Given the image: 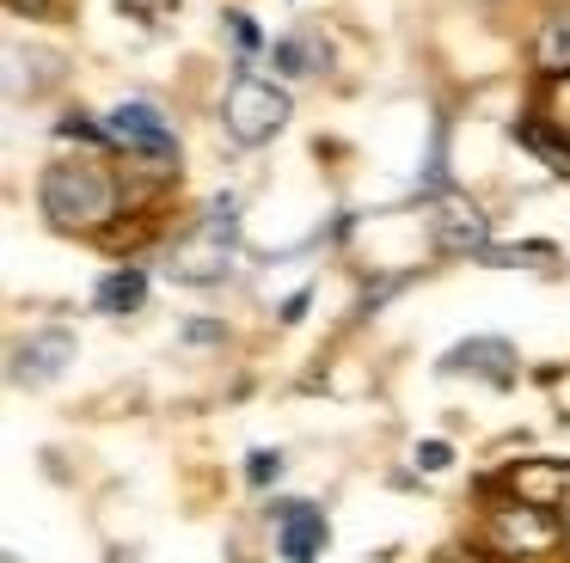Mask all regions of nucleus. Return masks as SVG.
Returning a JSON list of instances; mask_svg holds the SVG:
<instances>
[{"instance_id":"obj_10","label":"nucleus","mask_w":570,"mask_h":563,"mask_svg":"<svg viewBox=\"0 0 570 563\" xmlns=\"http://www.w3.org/2000/svg\"><path fill=\"white\" fill-rule=\"evenodd\" d=\"M276 61H283V73H295V80H320V73L332 68V49H325L313 31H295V37L276 43Z\"/></svg>"},{"instance_id":"obj_8","label":"nucleus","mask_w":570,"mask_h":563,"mask_svg":"<svg viewBox=\"0 0 570 563\" xmlns=\"http://www.w3.org/2000/svg\"><path fill=\"white\" fill-rule=\"evenodd\" d=\"M325 551V514L313 502H295L283 508V557L288 563H313Z\"/></svg>"},{"instance_id":"obj_3","label":"nucleus","mask_w":570,"mask_h":563,"mask_svg":"<svg viewBox=\"0 0 570 563\" xmlns=\"http://www.w3.org/2000/svg\"><path fill=\"white\" fill-rule=\"evenodd\" d=\"M552 521L540 514V502H503V508L491 514V545L509 551V557H540L546 545H552Z\"/></svg>"},{"instance_id":"obj_2","label":"nucleus","mask_w":570,"mask_h":563,"mask_svg":"<svg viewBox=\"0 0 570 563\" xmlns=\"http://www.w3.org/2000/svg\"><path fill=\"white\" fill-rule=\"evenodd\" d=\"M222 122H227V135H234V141L264 147V141H271V135L288 122V98L276 92L271 80H252V73H239V80L227 86V98H222Z\"/></svg>"},{"instance_id":"obj_16","label":"nucleus","mask_w":570,"mask_h":563,"mask_svg":"<svg viewBox=\"0 0 570 563\" xmlns=\"http://www.w3.org/2000/svg\"><path fill=\"white\" fill-rule=\"evenodd\" d=\"M448 465H454V447H448V441H423L417 447V472H448Z\"/></svg>"},{"instance_id":"obj_18","label":"nucleus","mask_w":570,"mask_h":563,"mask_svg":"<svg viewBox=\"0 0 570 563\" xmlns=\"http://www.w3.org/2000/svg\"><path fill=\"white\" fill-rule=\"evenodd\" d=\"M13 12H26V19H56V12L68 7V0H7Z\"/></svg>"},{"instance_id":"obj_15","label":"nucleus","mask_w":570,"mask_h":563,"mask_svg":"<svg viewBox=\"0 0 570 563\" xmlns=\"http://www.w3.org/2000/svg\"><path fill=\"white\" fill-rule=\"evenodd\" d=\"M546 122L558 135H570V73H552V92H546Z\"/></svg>"},{"instance_id":"obj_12","label":"nucleus","mask_w":570,"mask_h":563,"mask_svg":"<svg viewBox=\"0 0 570 563\" xmlns=\"http://www.w3.org/2000/svg\"><path fill=\"white\" fill-rule=\"evenodd\" d=\"M141 300H148V276L141 269H111L99 282V313H136Z\"/></svg>"},{"instance_id":"obj_6","label":"nucleus","mask_w":570,"mask_h":563,"mask_svg":"<svg viewBox=\"0 0 570 563\" xmlns=\"http://www.w3.org/2000/svg\"><path fill=\"white\" fill-rule=\"evenodd\" d=\"M448 374H472V379H497V386H509L515 379V349H509L503 337H466L454 343V349L442 355Z\"/></svg>"},{"instance_id":"obj_1","label":"nucleus","mask_w":570,"mask_h":563,"mask_svg":"<svg viewBox=\"0 0 570 563\" xmlns=\"http://www.w3.org/2000/svg\"><path fill=\"white\" fill-rule=\"evenodd\" d=\"M43 215L68 233L105 227L117 215V178L99 159H62V166L43 171Z\"/></svg>"},{"instance_id":"obj_13","label":"nucleus","mask_w":570,"mask_h":563,"mask_svg":"<svg viewBox=\"0 0 570 563\" xmlns=\"http://www.w3.org/2000/svg\"><path fill=\"white\" fill-rule=\"evenodd\" d=\"M552 257H558L552 245H484L479 264H491V269H546Z\"/></svg>"},{"instance_id":"obj_17","label":"nucleus","mask_w":570,"mask_h":563,"mask_svg":"<svg viewBox=\"0 0 570 563\" xmlns=\"http://www.w3.org/2000/svg\"><path fill=\"white\" fill-rule=\"evenodd\" d=\"M227 37H234V43L246 49V56H252V49H258V24H252L246 12H227Z\"/></svg>"},{"instance_id":"obj_11","label":"nucleus","mask_w":570,"mask_h":563,"mask_svg":"<svg viewBox=\"0 0 570 563\" xmlns=\"http://www.w3.org/2000/svg\"><path fill=\"white\" fill-rule=\"evenodd\" d=\"M533 68L540 73H570V7H558L533 37Z\"/></svg>"},{"instance_id":"obj_7","label":"nucleus","mask_w":570,"mask_h":563,"mask_svg":"<svg viewBox=\"0 0 570 563\" xmlns=\"http://www.w3.org/2000/svg\"><path fill=\"white\" fill-rule=\"evenodd\" d=\"M430 227H435V239H442L448 251H484V245H491L484 215L466 203V196H442V203L430 208Z\"/></svg>"},{"instance_id":"obj_19","label":"nucleus","mask_w":570,"mask_h":563,"mask_svg":"<svg viewBox=\"0 0 570 563\" xmlns=\"http://www.w3.org/2000/svg\"><path fill=\"white\" fill-rule=\"evenodd\" d=\"M276 465H283L276 453H258V460L246 465V472H252V484H271V477H276Z\"/></svg>"},{"instance_id":"obj_4","label":"nucleus","mask_w":570,"mask_h":563,"mask_svg":"<svg viewBox=\"0 0 570 563\" xmlns=\"http://www.w3.org/2000/svg\"><path fill=\"white\" fill-rule=\"evenodd\" d=\"M68 362H75V330H31L26 343L13 349V379L19 386H50V379L68 374Z\"/></svg>"},{"instance_id":"obj_9","label":"nucleus","mask_w":570,"mask_h":563,"mask_svg":"<svg viewBox=\"0 0 570 563\" xmlns=\"http://www.w3.org/2000/svg\"><path fill=\"white\" fill-rule=\"evenodd\" d=\"M509 490H515L521 502L558 508V502H570V465H515V472H509Z\"/></svg>"},{"instance_id":"obj_5","label":"nucleus","mask_w":570,"mask_h":563,"mask_svg":"<svg viewBox=\"0 0 570 563\" xmlns=\"http://www.w3.org/2000/svg\"><path fill=\"white\" fill-rule=\"evenodd\" d=\"M105 135H111L117 147H136V154H154V159H173L178 154L173 129L160 122V110H154V105H117L111 117H105Z\"/></svg>"},{"instance_id":"obj_14","label":"nucleus","mask_w":570,"mask_h":563,"mask_svg":"<svg viewBox=\"0 0 570 563\" xmlns=\"http://www.w3.org/2000/svg\"><path fill=\"white\" fill-rule=\"evenodd\" d=\"M222 269H227V264H222V251H215L209 239H203V245H185V251L173 257V276H178V282H215Z\"/></svg>"}]
</instances>
